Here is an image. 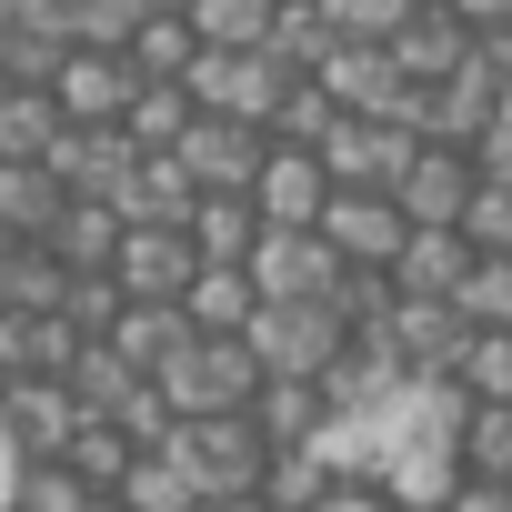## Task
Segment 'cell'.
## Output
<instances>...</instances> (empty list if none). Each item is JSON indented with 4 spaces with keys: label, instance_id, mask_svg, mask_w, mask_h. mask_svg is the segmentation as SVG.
Here are the masks:
<instances>
[{
    "label": "cell",
    "instance_id": "d6986e66",
    "mask_svg": "<svg viewBox=\"0 0 512 512\" xmlns=\"http://www.w3.org/2000/svg\"><path fill=\"white\" fill-rule=\"evenodd\" d=\"M462 272H472L462 231H412V241H402V262H392V292H402V302H452Z\"/></svg>",
    "mask_w": 512,
    "mask_h": 512
},
{
    "label": "cell",
    "instance_id": "277c9868",
    "mask_svg": "<svg viewBox=\"0 0 512 512\" xmlns=\"http://www.w3.org/2000/svg\"><path fill=\"white\" fill-rule=\"evenodd\" d=\"M171 452H181V472H191V492H201V502H211V492H262V472H272V442L251 432V412L181 422V432H171Z\"/></svg>",
    "mask_w": 512,
    "mask_h": 512
},
{
    "label": "cell",
    "instance_id": "8d00e7d4",
    "mask_svg": "<svg viewBox=\"0 0 512 512\" xmlns=\"http://www.w3.org/2000/svg\"><path fill=\"white\" fill-rule=\"evenodd\" d=\"M101 492L81 482V472H61V462H31L21 472V512H91Z\"/></svg>",
    "mask_w": 512,
    "mask_h": 512
},
{
    "label": "cell",
    "instance_id": "9a60e30c",
    "mask_svg": "<svg viewBox=\"0 0 512 512\" xmlns=\"http://www.w3.org/2000/svg\"><path fill=\"white\" fill-rule=\"evenodd\" d=\"M121 231H131V221H121L111 201H61V221H51V241H41V251H51L71 282H101V272L121 262Z\"/></svg>",
    "mask_w": 512,
    "mask_h": 512
},
{
    "label": "cell",
    "instance_id": "60d3db41",
    "mask_svg": "<svg viewBox=\"0 0 512 512\" xmlns=\"http://www.w3.org/2000/svg\"><path fill=\"white\" fill-rule=\"evenodd\" d=\"M312 512H392V492H382V482H332Z\"/></svg>",
    "mask_w": 512,
    "mask_h": 512
},
{
    "label": "cell",
    "instance_id": "6da1fadb",
    "mask_svg": "<svg viewBox=\"0 0 512 512\" xmlns=\"http://www.w3.org/2000/svg\"><path fill=\"white\" fill-rule=\"evenodd\" d=\"M151 392H161V412L171 422H221V412H251L262 402V362H251V342H181L161 372H151Z\"/></svg>",
    "mask_w": 512,
    "mask_h": 512
},
{
    "label": "cell",
    "instance_id": "83f0119b",
    "mask_svg": "<svg viewBox=\"0 0 512 512\" xmlns=\"http://www.w3.org/2000/svg\"><path fill=\"white\" fill-rule=\"evenodd\" d=\"M121 512H191L201 492H191V472H181V452L161 442V452H141L131 472H121V492H111Z\"/></svg>",
    "mask_w": 512,
    "mask_h": 512
},
{
    "label": "cell",
    "instance_id": "7a4b0ae2",
    "mask_svg": "<svg viewBox=\"0 0 512 512\" xmlns=\"http://www.w3.org/2000/svg\"><path fill=\"white\" fill-rule=\"evenodd\" d=\"M241 342H251V362H262V382H322L342 362L352 322L332 302H262V322H251Z\"/></svg>",
    "mask_w": 512,
    "mask_h": 512
},
{
    "label": "cell",
    "instance_id": "ac0fdd59",
    "mask_svg": "<svg viewBox=\"0 0 512 512\" xmlns=\"http://www.w3.org/2000/svg\"><path fill=\"white\" fill-rule=\"evenodd\" d=\"M191 121H201V111H191V91H181V81H141V91H131V111H121V141H131L141 161H171V151L191 141Z\"/></svg>",
    "mask_w": 512,
    "mask_h": 512
},
{
    "label": "cell",
    "instance_id": "7402d4cb",
    "mask_svg": "<svg viewBox=\"0 0 512 512\" xmlns=\"http://www.w3.org/2000/svg\"><path fill=\"white\" fill-rule=\"evenodd\" d=\"M322 422H332L322 412V382H262V402H251V432H262L272 452H302Z\"/></svg>",
    "mask_w": 512,
    "mask_h": 512
},
{
    "label": "cell",
    "instance_id": "b9f144b4",
    "mask_svg": "<svg viewBox=\"0 0 512 512\" xmlns=\"http://www.w3.org/2000/svg\"><path fill=\"white\" fill-rule=\"evenodd\" d=\"M452 512H512V482H462Z\"/></svg>",
    "mask_w": 512,
    "mask_h": 512
},
{
    "label": "cell",
    "instance_id": "1f68e13d",
    "mask_svg": "<svg viewBox=\"0 0 512 512\" xmlns=\"http://www.w3.org/2000/svg\"><path fill=\"white\" fill-rule=\"evenodd\" d=\"M131 462H141V452H131L111 422H81V432H71V452H61V472H81L91 492H121V472H131Z\"/></svg>",
    "mask_w": 512,
    "mask_h": 512
},
{
    "label": "cell",
    "instance_id": "484cf974",
    "mask_svg": "<svg viewBox=\"0 0 512 512\" xmlns=\"http://www.w3.org/2000/svg\"><path fill=\"white\" fill-rule=\"evenodd\" d=\"M322 11V31L332 41H362V51H392L412 21H422V0H312Z\"/></svg>",
    "mask_w": 512,
    "mask_h": 512
},
{
    "label": "cell",
    "instance_id": "5bb4252c",
    "mask_svg": "<svg viewBox=\"0 0 512 512\" xmlns=\"http://www.w3.org/2000/svg\"><path fill=\"white\" fill-rule=\"evenodd\" d=\"M131 171H141V151H131L121 131H71V141L51 151V181H61L71 201H121Z\"/></svg>",
    "mask_w": 512,
    "mask_h": 512
},
{
    "label": "cell",
    "instance_id": "603a6c76",
    "mask_svg": "<svg viewBox=\"0 0 512 512\" xmlns=\"http://www.w3.org/2000/svg\"><path fill=\"white\" fill-rule=\"evenodd\" d=\"M181 342H191V322H181L171 302H131V312L111 322V352H121V362H131L141 382H151V372H161V362H171Z\"/></svg>",
    "mask_w": 512,
    "mask_h": 512
},
{
    "label": "cell",
    "instance_id": "ba28073f",
    "mask_svg": "<svg viewBox=\"0 0 512 512\" xmlns=\"http://www.w3.org/2000/svg\"><path fill=\"white\" fill-rule=\"evenodd\" d=\"M131 91H141V71L111 61V51H61V71H51V111H61L71 131H121Z\"/></svg>",
    "mask_w": 512,
    "mask_h": 512
},
{
    "label": "cell",
    "instance_id": "ee69618b",
    "mask_svg": "<svg viewBox=\"0 0 512 512\" xmlns=\"http://www.w3.org/2000/svg\"><path fill=\"white\" fill-rule=\"evenodd\" d=\"M191 512H262V492H211V502H191Z\"/></svg>",
    "mask_w": 512,
    "mask_h": 512
},
{
    "label": "cell",
    "instance_id": "7c38bea8",
    "mask_svg": "<svg viewBox=\"0 0 512 512\" xmlns=\"http://www.w3.org/2000/svg\"><path fill=\"white\" fill-rule=\"evenodd\" d=\"M322 201H332V171L312 151H282L272 141L262 181H251V221H262V231H322Z\"/></svg>",
    "mask_w": 512,
    "mask_h": 512
},
{
    "label": "cell",
    "instance_id": "44dd1931",
    "mask_svg": "<svg viewBox=\"0 0 512 512\" xmlns=\"http://www.w3.org/2000/svg\"><path fill=\"white\" fill-rule=\"evenodd\" d=\"M61 392L81 402V422H111V412L141 392V372H131L111 342H81V352H71V372H61Z\"/></svg>",
    "mask_w": 512,
    "mask_h": 512
},
{
    "label": "cell",
    "instance_id": "5b68a950",
    "mask_svg": "<svg viewBox=\"0 0 512 512\" xmlns=\"http://www.w3.org/2000/svg\"><path fill=\"white\" fill-rule=\"evenodd\" d=\"M171 161H181V181L201 201H251V181H262V161H272V131H251V121H191V141Z\"/></svg>",
    "mask_w": 512,
    "mask_h": 512
},
{
    "label": "cell",
    "instance_id": "8fae6325",
    "mask_svg": "<svg viewBox=\"0 0 512 512\" xmlns=\"http://www.w3.org/2000/svg\"><path fill=\"white\" fill-rule=\"evenodd\" d=\"M472 191H482V181H472V151H442V141H422L392 201H402V221H412V231H462Z\"/></svg>",
    "mask_w": 512,
    "mask_h": 512
},
{
    "label": "cell",
    "instance_id": "ab89813d",
    "mask_svg": "<svg viewBox=\"0 0 512 512\" xmlns=\"http://www.w3.org/2000/svg\"><path fill=\"white\" fill-rule=\"evenodd\" d=\"M71 21H81V0H21V31H41L61 51H71Z\"/></svg>",
    "mask_w": 512,
    "mask_h": 512
},
{
    "label": "cell",
    "instance_id": "e575fe53",
    "mask_svg": "<svg viewBox=\"0 0 512 512\" xmlns=\"http://www.w3.org/2000/svg\"><path fill=\"white\" fill-rule=\"evenodd\" d=\"M332 492V472L312 462V452H272V472H262V512H312Z\"/></svg>",
    "mask_w": 512,
    "mask_h": 512
},
{
    "label": "cell",
    "instance_id": "7dc6e473",
    "mask_svg": "<svg viewBox=\"0 0 512 512\" xmlns=\"http://www.w3.org/2000/svg\"><path fill=\"white\" fill-rule=\"evenodd\" d=\"M422 11H442V0H422Z\"/></svg>",
    "mask_w": 512,
    "mask_h": 512
},
{
    "label": "cell",
    "instance_id": "e0dca14e",
    "mask_svg": "<svg viewBox=\"0 0 512 512\" xmlns=\"http://www.w3.org/2000/svg\"><path fill=\"white\" fill-rule=\"evenodd\" d=\"M181 322H191L201 342H241L251 322H262V292H251V272H191Z\"/></svg>",
    "mask_w": 512,
    "mask_h": 512
},
{
    "label": "cell",
    "instance_id": "f546056e",
    "mask_svg": "<svg viewBox=\"0 0 512 512\" xmlns=\"http://www.w3.org/2000/svg\"><path fill=\"white\" fill-rule=\"evenodd\" d=\"M332 131H342L332 91H322V81H292V101L272 111V141H282V151H312V161H322V141H332Z\"/></svg>",
    "mask_w": 512,
    "mask_h": 512
},
{
    "label": "cell",
    "instance_id": "52a82bcc",
    "mask_svg": "<svg viewBox=\"0 0 512 512\" xmlns=\"http://www.w3.org/2000/svg\"><path fill=\"white\" fill-rule=\"evenodd\" d=\"M412 151H422L412 121H342L322 141V171H332V191H402Z\"/></svg>",
    "mask_w": 512,
    "mask_h": 512
},
{
    "label": "cell",
    "instance_id": "9c48e42d",
    "mask_svg": "<svg viewBox=\"0 0 512 512\" xmlns=\"http://www.w3.org/2000/svg\"><path fill=\"white\" fill-rule=\"evenodd\" d=\"M251 292L262 302H332L342 292V262L322 231H262V251H251Z\"/></svg>",
    "mask_w": 512,
    "mask_h": 512
},
{
    "label": "cell",
    "instance_id": "3957f363",
    "mask_svg": "<svg viewBox=\"0 0 512 512\" xmlns=\"http://www.w3.org/2000/svg\"><path fill=\"white\" fill-rule=\"evenodd\" d=\"M181 91H191L201 121H251V131H272V111L292 101V71H282L272 51H201Z\"/></svg>",
    "mask_w": 512,
    "mask_h": 512
},
{
    "label": "cell",
    "instance_id": "74e56055",
    "mask_svg": "<svg viewBox=\"0 0 512 512\" xmlns=\"http://www.w3.org/2000/svg\"><path fill=\"white\" fill-rule=\"evenodd\" d=\"M51 71H61V41H41V31L0 41V81H11V91H51Z\"/></svg>",
    "mask_w": 512,
    "mask_h": 512
},
{
    "label": "cell",
    "instance_id": "8992f818",
    "mask_svg": "<svg viewBox=\"0 0 512 512\" xmlns=\"http://www.w3.org/2000/svg\"><path fill=\"white\" fill-rule=\"evenodd\" d=\"M322 241H332L342 272H392L402 241H412V221H402L392 191H332V201H322Z\"/></svg>",
    "mask_w": 512,
    "mask_h": 512
},
{
    "label": "cell",
    "instance_id": "bcb514c9",
    "mask_svg": "<svg viewBox=\"0 0 512 512\" xmlns=\"http://www.w3.org/2000/svg\"><path fill=\"white\" fill-rule=\"evenodd\" d=\"M11 251H21V241H11V231H0V262H11Z\"/></svg>",
    "mask_w": 512,
    "mask_h": 512
},
{
    "label": "cell",
    "instance_id": "c3c4849f",
    "mask_svg": "<svg viewBox=\"0 0 512 512\" xmlns=\"http://www.w3.org/2000/svg\"><path fill=\"white\" fill-rule=\"evenodd\" d=\"M0 101H11V81H0Z\"/></svg>",
    "mask_w": 512,
    "mask_h": 512
},
{
    "label": "cell",
    "instance_id": "836d02e7",
    "mask_svg": "<svg viewBox=\"0 0 512 512\" xmlns=\"http://www.w3.org/2000/svg\"><path fill=\"white\" fill-rule=\"evenodd\" d=\"M462 251H472V262H512V191H502V181L472 191V211H462Z\"/></svg>",
    "mask_w": 512,
    "mask_h": 512
},
{
    "label": "cell",
    "instance_id": "ffe728a7",
    "mask_svg": "<svg viewBox=\"0 0 512 512\" xmlns=\"http://www.w3.org/2000/svg\"><path fill=\"white\" fill-rule=\"evenodd\" d=\"M472 51H482V41H462V21H452V11H422V21L392 41V61H402V81H412V91H442Z\"/></svg>",
    "mask_w": 512,
    "mask_h": 512
},
{
    "label": "cell",
    "instance_id": "cb8c5ba5",
    "mask_svg": "<svg viewBox=\"0 0 512 512\" xmlns=\"http://www.w3.org/2000/svg\"><path fill=\"white\" fill-rule=\"evenodd\" d=\"M61 201H71V191H61L51 171H0V231H11L21 251H41V241H51Z\"/></svg>",
    "mask_w": 512,
    "mask_h": 512
},
{
    "label": "cell",
    "instance_id": "30bf717a",
    "mask_svg": "<svg viewBox=\"0 0 512 512\" xmlns=\"http://www.w3.org/2000/svg\"><path fill=\"white\" fill-rule=\"evenodd\" d=\"M191 241L171 231V221H131L121 231V262H111V282H121V302H171L181 312V292H191Z\"/></svg>",
    "mask_w": 512,
    "mask_h": 512
},
{
    "label": "cell",
    "instance_id": "4316f807",
    "mask_svg": "<svg viewBox=\"0 0 512 512\" xmlns=\"http://www.w3.org/2000/svg\"><path fill=\"white\" fill-rule=\"evenodd\" d=\"M141 81H191V61H201V31L191 21H171V11H141V31H131V51H121Z\"/></svg>",
    "mask_w": 512,
    "mask_h": 512
},
{
    "label": "cell",
    "instance_id": "d6a6232c",
    "mask_svg": "<svg viewBox=\"0 0 512 512\" xmlns=\"http://www.w3.org/2000/svg\"><path fill=\"white\" fill-rule=\"evenodd\" d=\"M452 312H462V332H512V262H472Z\"/></svg>",
    "mask_w": 512,
    "mask_h": 512
},
{
    "label": "cell",
    "instance_id": "f1b7e54d",
    "mask_svg": "<svg viewBox=\"0 0 512 512\" xmlns=\"http://www.w3.org/2000/svg\"><path fill=\"white\" fill-rule=\"evenodd\" d=\"M452 462H462V482H512V412L472 402V412H462V442H452Z\"/></svg>",
    "mask_w": 512,
    "mask_h": 512
},
{
    "label": "cell",
    "instance_id": "d590c367",
    "mask_svg": "<svg viewBox=\"0 0 512 512\" xmlns=\"http://www.w3.org/2000/svg\"><path fill=\"white\" fill-rule=\"evenodd\" d=\"M131 31H141V0H81V21H71V51H131Z\"/></svg>",
    "mask_w": 512,
    "mask_h": 512
},
{
    "label": "cell",
    "instance_id": "f35d334b",
    "mask_svg": "<svg viewBox=\"0 0 512 512\" xmlns=\"http://www.w3.org/2000/svg\"><path fill=\"white\" fill-rule=\"evenodd\" d=\"M462 21V41H512V0H442Z\"/></svg>",
    "mask_w": 512,
    "mask_h": 512
},
{
    "label": "cell",
    "instance_id": "7bdbcfd3",
    "mask_svg": "<svg viewBox=\"0 0 512 512\" xmlns=\"http://www.w3.org/2000/svg\"><path fill=\"white\" fill-rule=\"evenodd\" d=\"M21 472H31V462H21V442L0 432V512H21Z\"/></svg>",
    "mask_w": 512,
    "mask_h": 512
},
{
    "label": "cell",
    "instance_id": "4dcf8cb0",
    "mask_svg": "<svg viewBox=\"0 0 512 512\" xmlns=\"http://www.w3.org/2000/svg\"><path fill=\"white\" fill-rule=\"evenodd\" d=\"M452 382H462V402H492V412H512V332H472Z\"/></svg>",
    "mask_w": 512,
    "mask_h": 512
},
{
    "label": "cell",
    "instance_id": "f6af8a7d",
    "mask_svg": "<svg viewBox=\"0 0 512 512\" xmlns=\"http://www.w3.org/2000/svg\"><path fill=\"white\" fill-rule=\"evenodd\" d=\"M141 11H171V21H181V11H191V0H141Z\"/></svg>",
    "mask_w": 512,
    "mask_h": 512
},
{
    "label": "cell",
    "instance_id": "d4e9b609",
    "mask_svg": "<svg viewBox=\"0 0 512 512\" xmlns=\"http://www.w3.org/2000/svg\"><path fill=\"white\" fill-rule=\"evenodd\" d=\"M181 21L201 31V51H262L272 21H282V0H191Z\"/></svg>",
    "mask_w": 512,
    "mask_h": 512
},
{
    "label": "cell",
    "instance_id": "2e32d148",
    "mask_svg": "<svg viewBox=\"0 0 512 512\" xmlns=\"http://www.w3.org/2000/svg\"><path fill=\"white\" fill-rule=\"evenodd\" d=\"M181 241H191V262H201V272H251V251H262V221H251V201H191Z\"/></svg>",
    "mask_w": 512,
    "mask_h": 512
},
{
    "label": "cell",
    "instance_id": "4fadbf2b",
    "mask_svg": "<svg viewBox=\"0 0 512 512\" xmlns=\"http://www.w3.org/2000/svg\"><path fill=\"white\" fill-rule=\"evenodd\" d=\"M0 432L21 442V462H61L81 432V402L61 382H0Z\"/></svg>",
    "mask_w": 512,
    "mask_h": 512
}]
</instances>
